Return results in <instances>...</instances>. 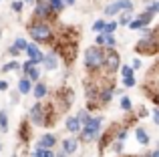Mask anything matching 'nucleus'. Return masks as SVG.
I'll use <instances>...</instances> for the list:
<instances>
[{
	"instance_id": "nucleus-1",
	"label": "nucleus",
	"mask_w": 159,
	"mask_h": 157,
	"mask_svg": "<svg viewBox=\"0 0 159 157\" xmlns=\"http://www.w3.org/2000/svg\"><path fill=\"white\" fill-rule=\"evenodd\" d=\"M28 121L36 127H52L54 125V111L51 109V105H44V103H34L28 111Z\"/></svg>"
},
{
	"instance_id": "nucleus-2",
	"label": "nucleus",
	"mask_w": 159,
	"mask_h": 157,
	"mask_svg": "<svg viewBox=\"0 0 159 157\" xmlns=\"http://www.w3.org/2000/svg\"><path fill=\"white\" fill-rule=\"evenodd\" d=\"M28 36H30L34 43H48L52 44L57 38V32L48 22H30L28 24Z\"/></svg>"
},
{
	"instance_id": "nucleus-3",
	"label": "nucleus",
	"mask_w": 159,
	"mask_h": 157,
	"mask_svg": "<svg viewBox=\"0 0 159 157\" xmlns=\"http://www.w3.org/2000/svg\"><path fill=\"white\" fill-rule=\"evenodd\" d=\"M103 63H105V48L93 44V47H89L85 51V67H87V71H89L91 75H95V73L101 71Z\"/></svg>"
},
{
	"instance_id": "nucleus-4",
	"label": "nucleus",
	"mask_w": 159,
	"mask_h": 157,
	"mask_svg": "<svg viewBox=\"0 0 159 157\" xmlns=\"http://www.w3.org/2000/svg\"><path fill=\"white\" fill-rule=\"evenodd\" d=\"M135 52H139V55H157L159 52V38L155 36V32H149V34H143V38L139 40V43L135 44Z\"/></svg>"
},
{
	"instance_id": "nucleus-5",
	"label": "nucleus",
	"mask_w": 159,
	"mask_h": 157,
	"mask_svg": "<svg viewBox=\"0 0 159 157\" xmlns=\"http://www.w3.org/2000/svg\"><path fill=\"white\" fill-rule=\"evenodd\" d=\"M54 18H57V14L52 12L48 0H36L32 4V20H36V22H48V20H54Z\"/></svg>"
},
{
	"instance_id": "nucleus-6",
	"label": "nucleus",
	"mask_w": 159,
	"mask_h": 157,
	"mask_svg": "<svg viewBox=\"0 0 159 157\" xmlns=\"http://www.w3.org/2000/svg\"><path fill=\"white\" fill-rule=\"evenodd\" d=\"M101 121H103L101 117H91L89 123L83 125V129H81L83 131L81 133L83 143H91V141H95V139L101 137Z\"/></svg>"
},
{
	"instance_id": "nucleus-7",
	"label": "nucleus",
	"mask_w": 159,
	"mask_h": 157,
	"mask_svg": "<svg viewBox=\"0 0 159 157\" xmlns=\"http://www.w3.org/2000/svg\"><path fill=\"white\" fill-rule=\"evenodd\" d=\"M121 69V56L115 48H105V63H103V71L111 78L117 71Z\"/></svg>"
},
{
	"instance_id": "nucleus-8",
	"label": "nucleus",
	"mask_w": 159,
	"mask_h": 157,
	"mask_svg": "<svg viewBox=\"0 0 159 157\" xmlns=\"http://www.w3.org/2000/svg\"><path fill=\"white\" fill-rule=\"evenodd\" d=\"M121 10L131 12L133 10V2L131 0H117V2H111V4L105 6V14L107 16H115V14H119Z\"/></svg>"
},
{
	"instance_id": "nucleus-9",
	"label": "nucleus",
	"mask_w": 159,
	"mask_h": 157,
	"mask_svg": "<svg viewBox=\"0 0 159 157\" xmlns=\"http://www.w3.org/2000/svg\"><path fill=\"white\" fill-rule=\"evenodd\" d=\"M26 56H28V61H32L34 65H39V63H43V61H44V52H40L39 44H34V43H28Z\"/></svg>"
},
{
	"instance_id": "nucleus-10",
	"label": "nucleus",
	"mask_w": 159,
	"mask_h": 157,
	"mask_svg": "<svg viewBox=\"0 0 159 157\" xmlns=\"http://www.w3.org/2000/svg\"><path fill=\"white\" fill-rule=\"evenodd\" d=\"M30 133H32V123H30V121L26 119V121H22V123H20V133H18L20 141L28 143V141H30V137H32Z\"/></svg>"
},
{
	"instance_id": "nucleus-11",
	"label": "nucleus",
	"mask_w": 159,
	"mask_h": 157,
	"mask_svg": "<svg viewBox=\"0 0 159 157\" xmlns=\"http://www.w3.org/2000/svg\"><path fill=\"white\" fill-rule=\"evenodd\" d=\"M54 145H57V137L52 133H44L39 139V147H43V149H52Z\"/></svg>"
},
{
	"instance_id": "nucleus-12",
	"label": "nucleus",
	"mask_w": 159,
	"mask_h": 157,
	"mask_svg": "<svg viewBox=\"0 0 159 157\" xmlns=\"http://www.w3.org/2000/svg\"><path fill=\"white\" fill-rule=\"evenodd\" d=\"M32 93H34V99H36V101L44 99V97H47V93H48V87H47V83H43V81L34 83V87H32Z\"/></svg>"
},
{
	"instance_id": "nucleus-13",
	"label": "nucleus",
	"mask_w": 159,
	"mask_h": 157,
	"mask_svg": "<svg viewBox=\"0 0 159 157\" xmlns=\"http://www.w3.org/2000/svg\"><path fill=\"white\" fill-rule=\"evenodd\" d=\"M65 127H66V131H69V133H79V131L83 129V125H81V121H79V117H66Z\"/></svg>"
},
{
	"instance_id": "nucleus-14",
	"label": "nucleus",
	"mask_w": 159,
	"mask_h": 157,
	"mask_svg": "<svg viewBox=\"0 0 159 157\" xmlns=\"http://www.w3.org/2000/svg\"><path fill=\"white\" fill-rule=\"evenodd\" d=\"M32 87H34V83H32L28 77H22L18 81V93L20 95H28V93H32Z\"/></svg>"
},
{
	"instance_id": "nucleus-15",
	"label": "nucleus",
	"mask_w": 159,
	"mask_h": 157,
	"mask_svg": "<svg viewBox=\"0 0 159 157\" xmlns=\"http://www.w3.org/2000/svg\"><path fill=\"white\" fill-rule=\"evenodd\" d=\"M44 67H47V71H54V69L58 67V55L57 52H48V55H44Z\"/></svg>"
},
{
	"instance_id": "nucleus-16",
	"label": "nucleus",
	"mask_w": 159,
	"mask_h": 157,
	"mask_svg": "<svg viewBox=\"0 0 159 157\" xmlns=\"http://www.w3.org/2000/svg\"><path fill=\"white\" fill-rule=\"evenodd\" d=\"M77 145H79L77 139H65V141H62V151H65L66 155H73L75 151H77Z\"/></svg>"
},
{
	"instance_id": "nucleus-17",
	"label": "nucleus",
	"mask_w": 159,
	"mask_h": 157,
	"mask_svg": "<svg viewBox=\"0 0 159 157\" xmlns=\"http://www.w3.org/2000/svg\"><path fill=\"white\" fill-rule=\"evenodd\" d=\"M135 137H137V141H139V145H149V141H151V137L147 135V131L141 129V127L135 129Z\"/></svg>"
},
{
	"instance_id": "nucleus-18",
	"label": "nucleus",
	"mask_w": 159,
	"mask_h": 157,
	"mask_svg": "<svg viewBox=\"0 0 159 157\" xmlns=\"http://www.w3.org/2000/svg\"><path fill=\"white\" fill-rule=\"evenodd\" d=\"M48 2H51V8H52V12L54 14H61L62 12V8H65V0H48Z\"/></svg>"
},
{
	"instance_id": "nucleus-19",
	"label": "nucleus",
	"mask_w": 159,
	"mask_h": 157,
	"mask_svg": "<svg viewBox=\"0 0 159 157\" xmlns=\"http://www.w3.org/2000/svg\"><path fill=\"white\" fill-rule=\"evenodd\" d=\"M16 69H22L18 61H10V63L2 65V73H12V71H16Z\"/></svg>"
},
{
	"instance_id": "nucleus-20",
	"label": "nucleus",
	"mask_w": 159,
	"mask_h": 157,
	"mask_svg": "<svg viewBox=\"0 0 159 157\" xmlns=\"http://www.w3.org/2000/svg\"><path fill=\"white\" fill-rule=\"evenodd\" d=\"M0 129H2V133L8 131V115H6V111H0Z\"/></svg>"
},
{
	"instance_id": "nucleus-21",
	"label": "nucleus",
	"mask_w": 159,
	"mask_h": 157,
	"mask_svg": "<svg viewBox=\"0 0 159 157\" xmlns=\"http://www.w3.org/2000/svg\"><path fill=\"white\" fill-rule=\"evenodd\" d=\"M79 121H81V125H87L89 123V119H91V115H89V109H81L79 111Z\"/></svg>"
},
{
	"instance_id": "nucleus-22",
	"label": "nucleus",
	"mask_w": 159,
	"mask_h": 157,
	"mask_svg": "<svg viewBox=\"0 0 159 157\" xmlns=\"http://www.w3.org/2000/svg\"><path fill=\"white\" fill-rule=\"evenodd\" d=\"M14 47L18 48L20 52H26V48H28V43H26V40L22 38V36H18V38L14 40Z\"/></svg>"
},
{
	"instance_id": "nucleus-23",
	"label": "nucleus",
	"mask_w": 159,
	"mask_h": 157,
	"mask_svg": "<svg viewBox=\"0 0 159 157\" xmlns=\"http://www.w3.org/2000/svg\"><path fill=\"white\" fill-rule=\"evenodd\" d=\"M121 109L127 111V113H129V111H133V103H131V99H129V97H121Z\"/></svg>"
},
{
	"instance_id": "nucleus-24",
	"label": "nucleus",
	"mask_w": 159,
	"mask_h": 157,
	"mask_svg": "<svg viewBox=\"0 0 159 157\" xmlns=\"http://www.w3.org/2000/svg\"><path fill=\"white\" fill-rule=\"evenodd\" d=\"M121 75H123V78H127V77H135V71L131 69V65H123V67H121Z\"/></svg>"
},
{
	"instance_id": "nucleus-25",
	"label": "nucleus",
	"mask_w": 159,
	"mask_h": 157,
	"mask_svg": "<svg viewBox=\"0 0 159 157\" xmlns=\"http://www.w3.org/2000/svg\"><path fill=\"white\" fill-rule=\"evenodd\" d=\"M105 26H107L105 20H97V22L93 24V30L97 32V34H101V32H105Z\"/></svg>"
},
{
	"instance_id": "nucleus-26",
	"label": "nucleus",
	"mask_w": 159,
	"mask_h": 157,
	"mask_svg": "<svg viewBox=\"0 0 159 157\" xmlns=\"http://www.w3.org/2000/svg\"><path fill=\"white\" fill-rule=\"evenodd\" d=\"M105 44H107V48H115L117 47V38L113 34H105Z\"/></svg>"
},
{
	"instance_id": "nucleus-27",
	"label": "nucleus",
	"mask_w": 159,
	"mask_h": 157,
	"mask_svg": "<svg viewBox=\"0 0 159 157\" xmlns=\"http://www.w3.org/2000/svg\"><path fill=\"white\" fill-rule=\"evenodd\" d=\"M131 12H125L123 16H121V20H119V24H123V26H129V24H131Z\"/></svg>"
},
{
	"instance_id": "nucleus-28",
	"label": "nucleus",
	"mask_w": 159,
	"mask_h": 157,
	"mask_svg": "<svg viewBox=\"0 0 159 157\" xmlns=\"http://www.w3.org/2000/svg\"><path fill=\"white\" fill-rule=\"evenodd\" d=\"M117 26H119V22H107V26H105V34H113V32L117 30Z\"/></svg>"
},
{
	"instance_id": "nucleus-29",
	"label": "nucleus",
	"mask_w": 159,
	"mask_h": 157,
	"mask_svg": "<svg viewBox=\"0 0 159 157\" xmlns=\"http://www.w3.org/2000/svg\"><path fill=\"white\" fill-rule=\"evenodd\" d=\"M10 6H12V10H14V12H22L24 2H20V0H14V2H10Z\"/></svg>"
},
{
	"instance_id": "nucleus-30",
	"label": "nucleus",
	"mask_w": 159,
	"mask_h": 157,
	"mask_svg": "<svg viewBox=\"0 0 159 157\" xmlns=\"http://www.w3.org/2000/svg\"><path fill=\"white\" fill-rule=\"evenodd\" d=\"M135 85H137L135 77H127V78H123V87H127V89H131V87H135Z\"/></svg>"
},
{
	"instance_id": "nucleus-31",
	"label": "nucleus",
	"mask_w": 159,
	"mask_h": 157,
	"mask_svg": "<svg viewBox=\"0 0 159 157\" xmlns=\"http://www.w3.org/2000/svg\"><path fill=\"white\" fill-rule=\"evenodd\" d=\"M30 157H44V149H43V147H39V145H36V149L30 153Z\"/></svg>"
},
{
	"instance_id": "nucleus-32",
	"label": "nucleus",
	"mask_w": 159,
	"mask_h": 157,
	"mask_svg": "<svg viewBox=\"0 0 159 157\" xmlns=\"http://www.w3.org/2000/svg\"><path fill=\"white\" fill-rule=\"evenodd\" d=\"M8 55H10V56H18V55H20V51H18V48L14 47V44H12V47L8 48Z\"/></svg>"
},
{
	"instance_id": "nucleus-33",
	"label": "nucleus",
	"mask_w": 159,
	"mask_h": 157,
	"mask_svg": "<svg viewBox=\"0 0 159 157\" xmlns=\"http://www.w3.org/2000/svg\"><path fill=\"white\" fill-rule=\"evenodd\" d=\"M153 121L155 125H159V109H153Z\"/></svg>"
},
{
	"instance_id": "nucleus-34",
	"label": "nucleus",
	"mask_w": 159,
	"mask_h": 157,
	"mask_svg": "<svg viewBox=\"0 0 159 157\" xmlns=\"http://www.w3.org/2000/svg\"><path fill=\"white\" fill-rule=\"evenodd\" d=\"M0 91H8V83L4 78H0Z\"/></svg>"
},
{
	"instance_id": "nucleus-35",
	"label": "nucleus",
	"mask_w": 159,
	"mask_h": 157,
	"mask_svg": "<svg viewBox=\"0 0 159 157\" xmlns=\"http://www.w3.org/2000/svg\"><path fill=\"white\" fill-rule=\"evenodd\" d=\"M131 67H133V71H135V69H139V67H141V61H139V59H135V61H133V65H131Z\"/></svg>"
},
{
	"instance_id": "nucleus-36",
	"label": "nucleus",
	"mask_w": 159,
	"mask_h": 157,
	"mask_svg": "<svg viewBox=\"0 0 159 157\" xmlns=\"http://www.w3.org/2000/svg\"><path fill=\"white\" fill-rule=\"evenodd\" d=\"M44 157H54V151L52 149H44Z\"/></svg>"
},
{
	"instance_id": "nucleus-37",
	"label": "nucleus",
	"mask_w": 159,
	"mask_h": 157,
	"mask_svg": "<svg viewBox=\"0 0 159 157\" xmlns=\"http://www.w3.org/2000/svg\"><path fill=\"white\" fill-rule=\"evenodd\" d=\"M75 2H77V0H65V6H73Z\"/></svg>"
},
{
	"instance_id": "nucleus-38",
	"label": "nucleus",
	"mask_w": 159,
	"mask_h": 157,
	"mask_svg": "<svg viewBox=\"0 0 159 157\" xmlns=\"http://www.w3.org/2000/svg\"><path fill=\"white\" fill-rule=\"evenodd\" d=\"M151 157H159V149H153V153H151Z\"/></svg>"
},
{
	"instance_id": "nucleus-39",
	"label": "nucleus",
	"mask_w": 159,
	"mask_h": 157,
	"mask_svg": "<svg viewBox=\"0 0 159 157\" xmlns=\"http://www.w3.org/2000/svg\"><path fill=\"white\" fill-rule=\"evenodd\" d=\"M57 157H66V153H65V151H61V153H58Z\"/></svg>"
},
{
	"instance_id": "nucleus-40",
	"label": "nucleus",
	"mask_w": 159,
	"mask_h": 157,
	"mask_svg": "<svg viewBox=\"0 0 159 157\" xmlns=\"http://www.w3.org/2000/svg\"><path fill=\"white\" fill-rule=\"evenodd\" d=\"M24 2H30V4H34V0H24Z\"/></svg>"
},
{
	"instance_id": "nucleus-41",
	"label": "nucleus",
	"mask_w": 159,
	"mask_h": 157,
	"mask_svg": "<svg viewBox=\"0 0 159 157\" xmlns=\"http://www.w3.org/2000/svg\"><path fill=\"white\" fill-rule=\"evenodd\" d=\"M0 34H2V30H0Z\"/></svg>"
},
{
	"instance_id": "nucleus-42",
	"label": "nucleus",
	"mask_w": 159,
	"mask_h": 157,
	"mask_svg": "<svg viewBox=\"0 0 159 157\" xmlns=\"http://www.w3.org/2000/svg\"><path fill=\"white\" fill-rule=\"evenodd\" d=\"M131 157H135V155H131Z\"/></svg>"
}]
</instances>
